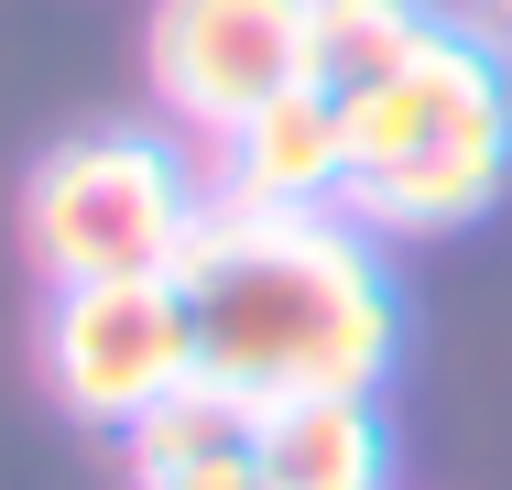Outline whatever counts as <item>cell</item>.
<instances>
[{
    "instance_id": "6da1fadb",
    "label": "cell",
    "mask_w": 512,
    "mask_h": 490,
    "mask_svg": "<svg viewBox=\"0 0 512 490\" xmlns=\"http://www.w3.org/2000/svg\"><path fill=\"white\" fill-rule=\"evenodd\" d=\"M197 305L207 382L284 403V392H371L404 349V305L382 273V240L338 207H240L207 196L197 240L175 262Z\"/></svg>"
},
{
    "instance_id": "7a4b0ae2",
    "label": "cell",
    "mask_w": 512,
    "mask_h": 490,
    "mask_svg": "<svg viewBox=\"0 0 512 490\" xmlns=\"http://www.w3.org/2000/svg\"><path fill=\"white\" fill-rule=\"evenodd\" d=\"M349 109V186L338 218H360L371 240H425L480 218L512 175V77L491 33H436L404 77L338 98Z\"/></svg>"
},
{
    "instance_id": "3957f363",
    "label": "cell",
    "mask_w": 512,
    "mask_h": 490,
    "mask_svg": "<svg viewBox=\"0 0 512 490\" xmlns=\"http://www.w3.org/2000/svg\"><path fill=\"white\" fill-rule=\"evenodd\" d=\"M207 218V186L186 175V153L142 120H109V131H77L33 164L22 186V240L44 262V284H153L186 262Z\"/></svg>"
},
{
    "instance_id": "277c9868",
    "label": "cell",
    "mask_w": 512,
    "mask_h": 490,
    "mask_svg": "<svg viewBox=\"0 0 512 490\" xmlns=\"http://www.w3.org/2000/svg\"><path fill=\"white\" fill-rule=\"evenodd\" d=\"M44 371H55V403L77 425L131 436L186 382H207L197 305L175 294V273H153V284H66L55 294V327H44Z\"/></svg>"
},
{
    "instance_id": "5b68a950",
    "label": "cell",
    "mask_w": 512,
    "mask_h": 490,
    "mask_svg": "<svg viewBox=\"0 0 512 490\" xmlns=\"http://www.w3.org/2000/svg\"><path fill=\"white\" fill-rule=\"evenodd\" d=\"M142 88L164 120L229 142L251 109L306 88V0H153Z\"/></svg>"
},
{
    "instance_id": "8992f818",
    "label": "cell",
    "mask_w": 512,
    "mask_h": 490,
    "mask_svg": "<svg viewBox=\"0 0 512 490\" xmlns=\"http://www.w3.org/2000/svg\"><path fill=\"white\" fill-rule=\"evenodd\" d=\"M349 186V109L327 88H284L218 142V196L240 207H338Z\"/></svg>"
},
{
    "instance_id": "52a82bcc",
    "label": "cell",
    "mask_w": 512,
    "mask_h": 490,
    "mask_svg": "<svg viewBox=\"0 0 512 490\" xmlns=\"http://www.w3.org/2000/svg\"><path fill=\"white\" fill-rule=\"evenodd\" d=\"M251 458H262V490H393V436H382L371 392L251 403Z\"/></svg>"
},
{
    "instance_id": "ba28073f",
    "label": "cell",
    "mask_w": 512,
    "mask_h": 490,
    "mask_svg": "<svg viewBox=\"0 0 512 490\" xmlns=\"http://www.w3.org/2000/svg\"><path fill=\"white\" fill-rule=\"evenodd\" d=\"M131 480H142V490H262L251 392L186 382L164 414H142V425H131Z\"/></svg>"
},
{
    "instance_id": "9c48e42d",
    "label": "cell",
    "mask_w": 512,
    "mask_h": 490,
    "mask_svg": "<svg viewBox=\"0 0 512 490\" xmlns=\"http://www.w3.org/2000/svg\"><path fill=\"white\" fill-rule=\"evenodd\" d=\"M436 33L447 22L425 0H306V88L360 98V88H382V77H404Z\"/></svg>"
},
{
    "instance_id": "30bf717a",
    "label": "cell",
    "mask_w": 512,
    "mask_h": 490,
    "mask_svg": "<svg viewBox=\"0 0 512 490\" xmlns=\"http://www.w3.org/2000/svg\"><path fill=\"white\" fill-rule=\"evenodd\" d=\"M502 22H512V0H502Z\"/></svg>"
}]
</instances>
